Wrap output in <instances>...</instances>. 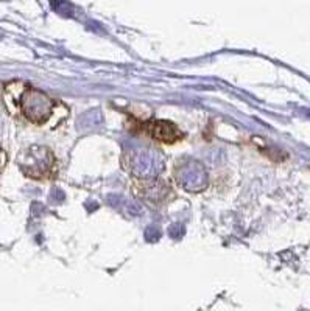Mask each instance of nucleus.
Returning <instances> with one entry per match:
<instances>
[{
    "instance_id": "f257e3e1",
    "label": "nucleus",
    "mask_w": 310,
    "mask_h": 311,
    "mask_svg": "<svg viewBox=\"0 0 310 311\" xmlns=\"http://www.w3.org/2000/svg\"><path fill=\"white\" fill-rule=\"evenodd\" d=\"M4 101L13 115L35 126L57 128L70 112L63 101L51 98L25 81H11L5 84Z\"/></svg>"
},
{
    "instance_id": "f03ea898",
    "label": "nucleus",
    "mask_w": 310,
    "mask_h": 311,
    "mask_svg": "<svg viewBox=\"0 0 310 311\" xmlns=\"http://www.w3.org/2000/svg\"><path fill=\"white\" fill-rule=\"evenodd\" d=\"M19 168L33 179H50L57 173V159L47 148L33 146L19 158Z\"/></svg>"
},
{
    "instance_id": "7ed1b4c3",
    "label": "nucleus",
    "mask_w": 310,
    "mask_h": 311,
    "mask_svg": "<svg viewBox=\"0 0 310 311\" xmlns=\"http://www.w3.org/2000/svg\"><path fill=\"white\" fill-rule=\"evenodd\" d=\"M139 126L153 140L167 143V145L176 143L179 140H183L184 137L183 131L168 120H148V121L139 123Z\"/></svg>"
},
{
    "instance_id": "20e7f679",
    "label": "nucleus",
    "mask_w": 310,
    "mask_h": 311,
    "mask_svg": "<svg viewBox=\"0 0 310 311\" xmlns=\"http://www.w3.org/2000/svg\"><path fill=\"white\" fill-rule=\"evenodd\" d=\"M4 159H5V154H4V149L0 148V167H2V164H4Z\"/></svg>"
}]
</instances>
